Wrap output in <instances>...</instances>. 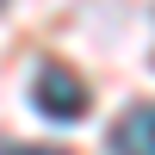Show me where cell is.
Returning a JSON list of instances; mask_svg holds the SVG:
<instances>
[{"mask_svg": "<svg viewBox=\"0 0 155 155\" xmlns=\"http://www.w3.org/2000/svg\"><path fill=\"white\" fill-rule=\"evenodd\" d=\"M31 106L44 112V118L68 124V118H81V112L93 106V93L81 87V74H68V68H44V74L31 81Z\"/></svg>", "mask_w": 155, "mask_h": 155, "instance_id": "6da1fadb", "label": "cell"}, {"mask_svg": "<svg viewBox=\"0 0 155 155\" xmlns=\"http://www.w3.org/2000/svg\"><path fill=\"white\" fill-rule=\"evenodd\" d=\"M6 155H62V149H6Z\"/></svg>", "mask_w": 155, "mask_h": 155, "instance_id": "3957f363", "label": "cell"}, {"mask_svg": "<svg viewBox=\"0 0 155 155\" xmlns=\"http://www.w3.org/2000/svg\"><path fill=\"white\" fill-rule=\"evenodd\" d=\"M149 130H155V112H149V99H137V106L112 124V155H155Z\"/></svg>", "mask_w": 155, "mask_h": 155, "instance_id": "7a4b0ae2", "label": "cell"}]
</instances>
